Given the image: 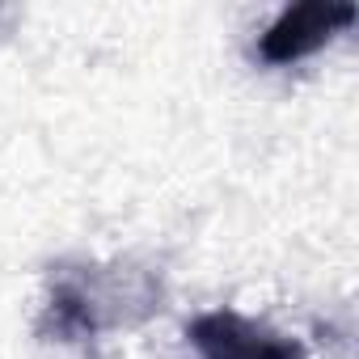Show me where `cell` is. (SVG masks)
Here are the masks:
<instances>
[{
  "label": "cell",
  "instance_id": "obj_2",
  "mask_svg": "<svg viewBox=\"0 0 359 359\" xmlns=\"http://www.w3.org/2000/svg\"><path fill=\"white\" fill-rule=\"evenodd\" d=\"M355 18L351 5H296L287 13H279V22L262 34V60L271 64H292L300 55H313L321 43H330V34L338 26H346Z\"/></svg>",
  "mask_w": 359,
  "mask_h": 359
},
{
  "label": "cell",
  "instance_id": "obj_1",
  "mask_svg": "<svg viewBox=\"0 0 359 359\" xmlns=\"http://www.w3.org/2000/svg\"><path fill=\"white\" fill-rule=\"evenodd\" d=\"M203 359H296L300 351L287 338L266 334L262 325L237 317V313H208L191 330Z\"/></svg>",
  "mask_w": 359,
  "mask_h": 359
}]
</instances>
